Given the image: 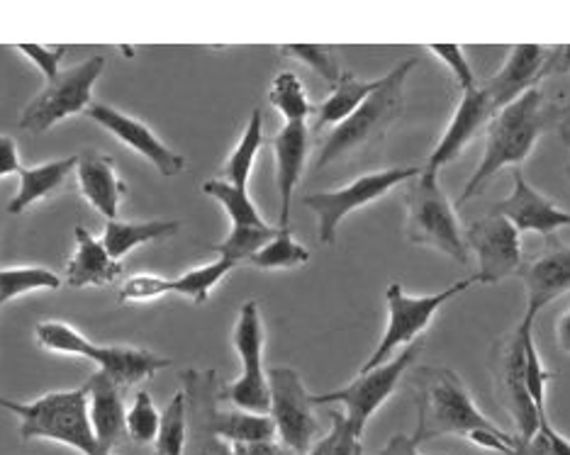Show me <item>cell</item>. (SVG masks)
<instances>
[{
	"mask_svg": "<svg viewBox=\"0 0 570 455\" xmlns=\"http://www.w3.org/2000/svg\"><path fill=\"white\" fill-rule=\"evenodd\" d=\"M262 147H264V112L256 108L252 110V117L244 127L237 147L227 156L223 171H219V180H225V184L235 188L249 190V178Z\"/></svg>",
	"mask_w": 570,
	"mask_h": 455,
	"instance_id": "4316f807",
	"label": "cell"
},
{
	"mask_svg": "<svg viewBox=\"0 0 570 455\" xmlns=\"http://www.w3.org/2000/svg\"><path fill=\"white\" fill-rule=\"evenodd\" d=\"M547 55L549 49L541 44H514L508 51V59H504L500 71L485 86H481L490 100L492 112L508 108L510 102L522 98L527 90L537 88L541 81L543 63H547Z\"/></svg>",
	"mask_w": 570,
	"mask_h": 455,
	"instance_id": "d6986e66",
	"label": "cell"
},
{
	"mask_svg": "<svg viewBox=\"0 0 570 455\" xmlns=\"http://www.w3.org/2000/svg\"><path fill=\"white\" fill-rule=\"evenodd\" d=\"M383 78L385 76L366 81V78H358L354 73L344 71L340 81H336V86L332 88V93L315 108V117H317L315 129L342 125L346 117H352L375 93V90L383 86Z\"/></svg>",
	"mask_w": 570,
	"mask_h": 455,
	"instance_id": "d4e9b609",
	"label": "cell"
},
{
	"mask_svg": "<svg viewBox=\"0 0 570 455\" xmlns=\"http://www.w3.org/2000/svg\"><path fill=\"white\" fill-rule=\"evenodd\" d=\"M16 51H20V55L28 57L37 69H40L49 81H55V78L61 73L59 71V63L63 59V55H67V47H45V44H18Z\"/></svg>",
	"mask_w": 570,
	"mask_h": 455,
	"instance_id": "b9f144b4",
	"label": "cell"
},
{
	"mask_svg": "<svg viewBox=\"0 0 570 455\" xmlns=\"http://www.w3.org/2000/svg\"><path fill=\"white\" fill-rule=\"evenodd\" d=\"M566 174H568V178H570V164H568V168H566Z\"/></svg>",
	"mask_w": 570,
	"mask_h": 455,
	"instance_id": "816d5d0a",
	"label": "cell"
},
{
	"mask_svg": "<svg viewBox=\"0 0 570 455\" xmlns=\"http://www.w3.org/2000/svg\"><path fill=\"white\" fill-rule=\"evenodd\" d=\"M281 455H307V453H293V451H285V448H283Z\"/></svg>",
	"mask_w": 570,
	"mask_h": 455,
	"instance_id": "f907efd6",
	"label": "cell"
},
{
	"mask_svg": "<svg viewBox=\"0 0 570 455\" xmlns=\"http://www.w3.org/2000/svg\"><path fill=\"white\" fill-rule=\"evenodd\" d=\"M79 156H67V159L47 161L40 166H22L20 171V188L18 195L8 202L10 215H22L37 202L47 200L51 192L63 188V184L73 176Z\"/></svg>",
	"mask_w": 570,
	"mask_h": 455,
	"instance_id": "cb8c5ba5",
	"label": "cell"
},
{
	"mask_svg": "<svg viewBox=\"0 0 570 455\" xmlns=\"http://www.w3.org/2000/svg\"><path fill=\"white\" fill-rule=\"evenodd\" d=\"M178 229V219H151V222H120V219H112V222H106V231H102L100 241L115 261H120V258L139 249V246L174 237Z\"/></svg>",
	"mask_w": 570,
	"mask_h": 455,
	"instance_id": "484cf974",
	"label": "cell"
},
{
	"mask_svg": "<svg viewBox=\"0 0 570 455\" xmlns=\"http://www.w3.org/2000/svg\"><path fill=\"white\" fill-rule=\"evenodd\" d=\"M517 276L524 283L527 309L520 322L522 329H534L539 311L570 293V246L551 237V246L534 261L522 264Z\"/></svg>",
	"mask_w": 570,
	"mask_h": 455,
	"instance_id": "9a60e30c",
	"label": "cell"
},
{
	"mask_svg": "<svg viewBox=\"0 0 570 455\" xmlns=\"http://www.w3.org/2000/svg\"><path fill=\"white\" fill-rule=\"evenodd\" d=\"M164 295H171V278L164 276H151V273H141V276L127 278L118 295H115V303L118 305H139V303H151L159 300Z\"/></svg>",
	"mask_w": 570,
	"mask_h": 455,
	"instance_id": "ab89813d",
	"label": "cell"
},
{
	"mask_svg": "<svg viewBox=\"0 0 570 455\" xmlns=\"http://www.w3.org/2000/svg\"><path fill=\"white\" fill-rule=\"evenodd\" d=\"M283 448H278L274 441L268 444H235L229 446V455H281Z\"/></svg>",
	"mask_w": 570,
	"mask_h": 455,
	"instance_id": "7dc6e473",
	"label": "cell"
},
{
	"mask_svg": "<svg viewBox=\"0 0 570 455\" xmlns=\"http://www.w3.org/2000/svg\"><path fill=\"white\" fill-rule=\"evenodd\" d=\"M88 417L100 453L112 455L127 436V409L122 389L102 373L88 380Z\"/></svg>",
	"mask_w": 570,
	"mask_h": 455,
	"instance_id": "7402d4cb",
	"label": "cell"
},
{
	"mask_svg": "<svg viewBox=\"0 0 570 455\" xmlns=\"http://www.w3.org/2000/svg\"><path fill=\"white\" fill-rule=\"evenodd\" d=\"M500 395L504 407L510 409L512 419L517 424V438L522 444V453L534 444L539 436V412L527 393L524 380V344L520 332H512L504 339V348L500 356V370H498Z\"/></svg>",
	"mask_w": 570,
	"mask_h": 455,
	"instance_id": "2e32d148",
	"label": "cell"
},
{
	"mask_svg": "<svg viewBox=\"0 0 570 455\" xmlns=\"http://www.w3.org/2000/svg\"><path fill=\"white\" fill-rule=\"evenodd\" d=\"M159 424H161V414L157 412V405H154L151 395L147 389H139L135 395L132 407L127 409V436L139 446H149L159 436Z\"/></svg>",
	"mask_w": 570,
	"mask_h": 455,
	"instance_id": "8d00e7d4",
	"label": "cell"
},
{
	"mask_svg": "<svg viewBox=\"0 0 570 455\" xmlns=\"http://www.w3.org/2000/svg\"><path fill=\"white\" fill-rule=\"evenodd\" d=\"M203 192L210 195L213 200H217L219 205L225 207V212H227L229 222H232V229L268 225L264 215L258 212V207L254 205L249 190H242V188L225 184V180L213 178V180H205Z\"/></svg>",
	"mask_w": 570,
	"mask_h": 455,
	"instance_id": "4dcf8cb0",
	"label": "cell"
},
{
	"mask_svg": "<svg viewBox=\"0 0 570 455\" xmlns=\"http://www.w3.org/2000/svg\"><path fill=\"white\" fill-rule=\"evenodd\" d=\"M0 409L20 419L22 441H57L83 455H102L88 417V383L76 389L47 393L32 402H18L0 395Z\"/></svg>",
	"mask_w": 570,
	"mask_h": 455,
	"instance_id": "277c9868",
	"label": "cell"
},
{
	"mask_svg": "<svg viewBox=\"0 0 570 455\" xmlns=\"http://www.w3.org/2000/svg\"><path fill=\"white\" fill-rule=\"evenodd\" d=\"M405 234L410 244L430 246L456 264H469V246H465L463 229L449 195L439 184V176L422 171L410 180Z\"/></svg>",
	"mask_w": 570,
	"mask_h": 455,
	"instance_id": "8992f818",
	"label": "cell"
},
{
	"mask_svg": "<svg viewBox=\"0 0 570 455\" xmlns=\"http://www.w3.org/2000/svg\"><path fill=\"white\" fill-rule=\"evenodd\" d=\"M276 156V188H278V229H291V205L297 184H301L307 151H309V127L307 122L283 125L271 139Z\"/></svg>",
	"mask_w": 570,
	"mask_h": 455,
	"instance_id": "ffe728a7",
	"label": "cell"
},
{
	"mask_svg": "<svg viewBox=\"0 0 570 455\" xmlns=\"http://www.w3.org/2000/svg\"><path fill=\"white\" fill-rule=\"evenodd\" d=\"M469 254L478 258V285H498L522 268V237L508 219L488 212L463 229Z\"/></svg>",
	"mask_w": 570,
	"mask_h": 455,
	"instance_id": "4fadbf2b",
	"label": "cell"
},
{
	"mask_svg": "<svg viewBox=\"0 0 570 455\" xmlns=\"http://www.w3.org/2000/svg\"><path fill=\"white\" fill-rule=\"evenodd\" d=\"M232 344L237 348L242 360V375L225 387L223 399L237 409L252 414H268L271 412V393H268V375L264 368V319L262 309L256 300H246L239 307V317L232 334Z\"/></svg>",
	"mask_w": 570,
	"mask_h": 455,
	"instance_id": "8fae6325",
	"label": "cell"
},
{
	"mask_svg": "<svg viewBox=\"0 0 570 455\" xmlns=\"http://www.w3.org/2000/svg\"><path fill=\"white\" fill-rule=\"evenodd\" d=\"M307 455H364L361 436L348 426L344 412H332V428L313 444Z\"/></svg>",
	"mask_w": 570,
	"mask_h": 455,
	"instance_id": "74e56055",
	"label": "cell"
},
{
	"mask_svg": "<svg viewBox=\"0 0 570 455\" xmlns=\"http://www.w3.org/2000/svg\"><path fill=\"white\" fill-rule=\"evenodd\" d=\"M235 268H237L235 261L217 256L213 264L190 268L184 273V276L171 278V293L186 297V300L196 305H205L210 300V293L225 280L227 273H232Z\"/></svg>",
	"mask_w": 570,
	"mask_h": 455,
	"instance_id": "f546056e",
	"label": "cell"
},
{
	"mask_svg": "<svg viewBox=\"0 0 570 455\" xmlns=\"http://www.w3.org/2000/svg\"><path fill=\"white\" fill-rule=\"evenodd\" d=\"M556 344H559L563 354L570 356V305L561 315V319L556 322Z\"/></svg>",
	"mask_w": 570,
	"mask_h": 455,
	"instance_id": "c3c4849f",
	"label": "cell"
},
{
	"mask_svg": "<svg viewBox=\"0 0 570 455\" xmlns=\"http://www.w3.org/2000/svg\"><path fill=\"white\" fill-rule=\"evenodd\" d=\"M102 69H106V57L100 55L88 57L71 69H63L55 81H49L28 102V108L20 115L18 127L24 129V132L42 135L73 115H86L88 108L94 106V88Z\"/></svg>",
	"mask_w": 570,
	"mask_h": 455,
	"instance_id": "ba28073f",
	"label": "cell"
},
{
	"mask_svg": "<svg viewBox=\"0 0 570 455\" xmlns=\"http://www.w3.org/2000/svg\"><path fill=\"white\" fill-rule=\"evenodd\" d=\"M61 285L55 270L45 266H12L0 268V303H10L35 290H57Z\"/></svg>",
	"mask_w": 570,
	"mask_h": 455,
	"instance_id": "1f68e13d",
	"label": "cell"
},
{
	"mask_svg": "<svg viewBox=\"0 0 570 455\" xmlns=\"http://www.w3.org/2000/svg\"><path fill=\"white\" fill-rule=\"evenodd\" d=\"M420 350L422 339L414 342L405 350H400L395 358L383 363V366L368 373H358L348 385L332 389V393L313 395V405H342L348 426H352L358 436H364L366 424L371 422L373 414L395 395L403 375L410 370L412 363L420 358Z\"/></svg>",
	"mask_w": 570,
	"mask_h": 455,
	"instance_id": "9c48e42d",
	"label": "cell"
},
{
	"mask_svg": "<svg viewBox=\"0 0 570 455\" xmlns=\"http://www.w3.org/2000/svg\"><path fill=\"white\" fill-rule=\"evenodd\" d=\"M213 434L235 444H268L276 438V424L268 414H252L244 409L219 412L213 419Z\"/></svg>",
	"mask_w": 570,
	"mask_h": 455,
	"instance_id": "83f0119b",
	"label": "cell"
},
{
	"mask_svg": "<svg viewBox=\"0 0 570 455\" xmlns=\"http://www.w3.org/2000/svg\"><path fill=\"white\" fill-rule=\"evenodd\" d=\"M0 307H3V303H0Z\"/></svg>",
	"mask_w": 570,
	"mask_h": 455,
	"instance_id": "f5cc1de1",
	"label": "cell"
},
{
	"mask_svg": "<svg viewBox=\"0 0 570 455\" xmlns=\"http://www.w3.org/2000/svg\"><path fill=\"white\" fill-rule=\"evenodd\" d=\"M281 51L285 57H293L295 61L305 63V67L313 69L315 73H320L325 81L334 88L336 81L342 78V69L340 61L334 57V49L325 47V44H285L281 47Z\"/></svg>",
	"mask_w": 570,
	"mask_h": 455,
	"instance_id": "f35d334b",
	"label": "cell"
},
{
	"mask_svg": "<svg viewBox=\"0 0 570 455\" xmlns=\"http://www.w3.org/2000/svg\"><path fill=\"white\" fill-rule=\"evenodd\" d=\"M561 120H570V102L549 100L539 88L527 90L522 98L492 115L485 129L483 159L465 184L459 205L473 200L502 168H520L534 151L541 135Z\"/></svg>",
	"mask_w": 570,
	"mask_h": 455,
	"instance_id": "7a4b0ae2",
	"label": "cell"
},
{
	"mask_svg": "<svg viewBox=\"0 0 570 455\" xmlns=\"http://www.w3.org/2000/svg\"><path fill=\"white\" fill-rule=\"evenodd\" d=\"M563 141L570 147V127H563Z\"/></svg>",
	"mask_w": 570,
	"mask_h": 455,
	"instance_id": "681fc988",
	"label": "cell"
},
{
	"mask_svg": "<svg viewBox=\"0 0 570 455\" xmlns=\"http://www.w3.org/2000/svg\"><path fill=\"white\" fill-rule=\"evenodd\" d=\"M478 285V278H463L456 280L449 288L432 293V295H407L400 283H391L385 290V303H387V324L383 332V339L375 346L368 360L361 366L358 373H368L373 368L383 366L391 358L397 356L400 348H407L414 342H420V336L430 327L436 311L442 309L453 297L465 293L469 288Z\"/></svg>",
	"mask_w": 570,
	"mask_h": 455,
	"instance_id": "52a82bcc",
	"label": "cell"
},
{
	"mask_svg": "<svg viewBox=\"0 0 570 455\" xmlns=\"http://www.w3.org/2000/svg\"><path fill=\"white\" fill-rule=\"evenodd\" d=\"M495 115L490 108V100L485 96V90L478 86L475 90H469V93H461V100L456 110H453V117L449 127L444 129L442 139L434 147V151L426 159V166H422L424 174L439 176L444 166L453 164L463 154V149L471 145L475 135L481 132L483 125Z\"/></svg>",
	"mask_w": 570,
	"mask_h": 455,
	"instance_id": "ac0fdd59",
	"label": "cell"
},
{
	"mask_svg": "<svg viewBox=\"0 0 570 455\" xmlns=\"http://www.w3.org/2000/svg\"><path fill=\"white\" fill-rule=\"evenodd\" d=\"M463 436L471 444L502 455H522L520 438L500 428L478 409L463 380L449 368H426L417 397V428L412 438L417 444Z\"/></svg>",
	"mask_w": 570,
	"mask_h": 455,
	"instance_id": "6da1fadb",
	"label": "cell"
},
{
	"mask_svg": "<svg viewBox=\"0 0 570 455\" xmlns=\"http://www.w3.org/2000/svg\"><path fill=\"white\" fill-rule=\"evenodd\" d=\"M22 171V164H20V149H18V141L8 137V135H0V178L18 174Z\"/></svg>",
	"mask_w": 570,
	"mask_h": 455,
	"instance_id": "ee69618b",
	"label": "cell"
},
{
	"mask_svg": "<svg viewBox=\"0 0 570 455\" xmlns=\"http://www.w3.org/2000/svg\"><path fill=\"white\" fill-rule=\"evenodd\" d=\"M268 393H271V412L268 417L276 424V436L285 451L309 453L313 441L320 432L315 417L313 395L301 378V373L288 366L268 368Z\"/></svg>",
	"mask_w": 570,
	"mask_h": 455,
	"instance_id": "7c38bea8",
	"label": "cell"
},
{
	"mask_svg": "<svg viewBox=\"0 0 570 455\" xmlns=\"http://www.w3.org/2000/svg\"><path fill=\"white\" fill-rule=\"evenodd\" d=\"M422 174V166H400V168H385V171L364 174L352 184L336 190L313 192L305 195V207L315 212L317 217V231L320 241L332 246L336 241V231H340L344 219L366 207L375 200H381L383 195L391 192L393 188L410 184L412 178Z\"/></svg>",
	"mask_w": 570,
	"mask_h": 455,
	"instance_id": "30bf717a",
	"label": "cell"
},
{
	"mask_svg": "<svg viewBox=\"0 0 570 455\" xmlns=\"http://www.w3.org/2000/svg\"><path fill=\"white\" fill-rule=\"evenodd\" d=\"M426 51L444 63L449 73L453 76V81H456L461 93H469V90L478 88L473 67H471V61L465 59V51L461 44H430L426 47Z\"/></svg>",
	"mask_w": 570,
	"mask_h": 455,
	"instance_id": "60d3db41",
	"label": "cell"
},
{
	"mask_svg": "<svg viewBox=\"0 0 570 455\" xmlns=\"http://www.w3.org/2000/svg\"><path fill=\"white\" fill-rule=\"evenodd\" d=\"M268 100L281 112L285 125L307 122V117L315 115V106L309 102L303 81L293 71H281L274 78L268 88Z\"/></svg>",
	"mask_w": 570,
	"mask_h": 455,
	"instance_id": "f1b7e54d",
	"label": "cell"
},
{
	"mask_svg": "<svg viewBox=\"0 0 570 455\" xmlns=\"http://www.w3.org/2000/svg\"><path fill=\"white\" fill-rule=\"evenodd\" d=\"M522 336V344H524V380H527V393L534 402V407L539 412V422H549V414H547V387L553 380V373L547 370L543 366V360L537 350V342H534V334L531 329H522L517 327Z\"/></svg>",
	"mask_w": 570,
	"mask_h": 455,
	"instance_id": "e575fe53",
	"label": "cell"
},
{
	"mask_svg": "<svg viewBox=\"0 0 570 455\" xmlns=\"http://www.w3.org/2000/svg\"><path fill=\"white\" fill-rule=\"evenodd\" d=\"M186 417H188V397H186V389H178L161 414L159 436H157L159 455H184L186 438H188Z\"/></svg>",
	"mask_w": 570,
	"mask_h": 455,
	"instance_id": "836d02e7",
	"label": "cell"
},
{
	"mask_svg": "<svg viewBox=\"0 0 570 455\" xmlns=\"http://www.w3.org/2000/svg\"><path fill=\"white\" fill-rule=\"evenodd\" d=\"M307 261H309L307 246L295 241L291 229H278L276 237L271 239L262 251H256L246 264L262 270H288V268H301Z\"/></svg>",
	"mask_w": 570,
	"mask_h": 455,
	"instance_id": "d6a6232c",
	"label": "cell"
},
{
	"mask_svg": "<svg viewBox=\"0 0 570 455\" xmlns=\"http://www.w3.org/2000/svg\"><path fill=\"white\" fill-rule=\"evenodd\" d=\"M412 69H417V59L400 61L393 71H387L383 86L342 125H336L317 154L315 168L322 171L336 161H344L381 141L397 122L405 108V83Z\"/></svg>",
	"mask_w": 570,
	"mask_h": 455,
	"instance_id": "3957f363",
	"label": "cell"
},
{
	"mask_svg": "<svg viewBox=\"0 0 570 455\" xmlns=\"http://www.w3.org/2000/svg\"><path fill=\"white\" fill-rule=\"evenodd\" d=\"M86 117L106 129V132H110L115 139L122 141L127 149L137 151L141 159H147L161 176L174 178L186 171V156L174 151L166 141L159 139V135L149 125L137 120V117L106 106V102H94Z\"/></svg>",
	"mask_w": 570,
	"mask_h": 455,
	"instance_id": "5bb4252c",
	"label": "cell"
},
{
	"mask_svg": "<svg viewBox=\"0 0 570 455\" xmlns=\"http://www.w3.org/2000/svg\"><path fill=\"white\" fill-rule=\"evenodd\" d=\"M534 444L543 455H570V438L556 432L551 422L539 424V436Z\"/></svg>",
	"mask_w": 570,
	"mask_h": 455,
	"instance_id": "7bdbcfd3",
	"label": "cell"
},
{
	"mask_svg": "<svg viewBox=\"0 0 570 455\" xmlns=\"http://www.w3.org/2000/svg\"><path fill=\"white\" fill-rule=\"evenodd\" d=\"M559 73H570V44H559L549 49L547 63H543V71H541V81L547 76H559Z\"/></svg>",
	"mask_w": 570,
	"mask_h": 455,
	"instance_id": "f6af8a7d",
	"label": "cell"
},
{
	"mask_svg": "<svg viewBox=\"0 0 570 455\" xmlns=\"http://www.w3.org/2000/svg\"><path fill=\"white\" fill-rule=\"evenodd\" d=\"M73 176L86 202L94 207L98 215L106 217L108 222L118 219L127 186L118 176L112 156L100 151L79 154V164H76Z\"/></svg>",
	"mask_w": 570,
	"mask_h": 455,
	"instance_id": "44dd1931",
	"label": "cell"
},
{
	"mask_svg": "<svg viewBox=\"0 0 570 455\" xmlns=\"http://www.w3.org/2000/svg\"><path fill=\"white\" fill-rule=\"evenodd\" d=\"M490 212L508 219L517 231H534L541 237H556V231L570 227V215L541 195L534 186L527 184L522 168L514 171V186L508 198L490 207Z\"/></svg>",
	"mask_w": 570,
	"mask_h": 455,
	"instance_id": "e0dca14e",
	"label": "cell"
},
{
	"mask_svg": "<svg viewBox=\"0 0 570 455\" xmlns=\"http://www.w3.org/2000/svg\"><path fill=\"white\" fill-rule=\"evenodd\" d=\"M278 234V227L274 225H262V227H242V229H229L227 239L213 246V251L219 258H229V261L246 264L249 258L262 251L264 246L274 239Z\"/></svg>",
	"mask_w": 570,
	"mask_h": 455,
	"instance_id": "d590c367",
	"label": "cell"
},
{
	"mask_svg": "<svg viewBox=\"0 0 570 455\" xmlns=\"http://www.w3.org/2000/svg\"><path fill=\"white\" fill-rule=\"evenodd\" d=\"M76 249L63 268L69 288H100L120 278L122 264L115 261L100 239H96L83 225L76 227Z\"/></svg>",
	"mask_w": 570,
	"mask_h": 455,
	"instance_id": "603a6c76",
	"label": "cell"
},
{
	"mask_svg": "<svg viewBox=\"0 0 570 455\" xmlns=\"http://www.w3.org/2000/svg\"><path fill=\"white\" fill-rule=\"evenodd\" d=\"M37 344L51 350V354H67L88 358L100 366V373L118 385L120 389L132 387L141 380L154 378L159 370L174 366L171 358L154 354L149 348L132 346H100L73 329L67 322L47 319L35 327Z\"/></svg>",
	"mask_w": 570,
	"mask_h": 455,
	"instance_id": "5b68a950",
	"label": "cell"
},
{
	"mask_svg": "<svg viewBox=\"0 0 570 455\" xmlns=\"http://www.w3.org/2000/svg\"><path fill=\"white\" fill-rule=\"evenodd\" d=\"M379 455H422V453H420V444L412 436L397 434L387 441Z\"/></svg>",
	"mask_w": 570,
	"mask_h": 455,
	"instance_id": "bcb514c9",
	"label": "cell"
}]
</instances>
